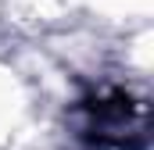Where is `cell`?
Masks as SVG:
<instances>
[{
  "label": "cell",
  "mask_w": 154,
  "mask_h": 150,
  "mask_svg": "<svg viewBox=\"0 0 154 150\" xmlns=\"http://www.w3.org/2000/svg\"><path fill=\"white\" fill-rule=\"evenodd\" d=\"M79 136L97 150H140L147 143V107L122 89H97L75 107Z\"/></svg>",
  "instance_id": "cell-1"
}]
</instances>
